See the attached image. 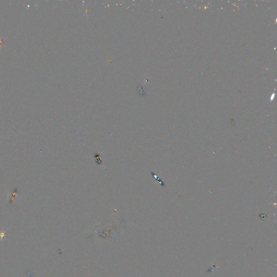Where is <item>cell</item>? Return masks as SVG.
Segmentation results:
<instances>
[{
    "label": "cell",
    "instance_id": "cell-1",
    "mask_svg": "<svg viewBox=\"0 0 277 277\" xmlns=\"http://www.w3.org/2000/svg\"><path fill=\"white\" fill-rule=\"evenodd\" d=\"M17 192H17V190H16V189H15V190L13 191V192H12V196H11V199H10V201H12L11 202H10V204H12V201L14 200V198H15V196Z\"/></svg>",
    "mask_w": 277,
    "mask_h": 277
}]
</instances>
